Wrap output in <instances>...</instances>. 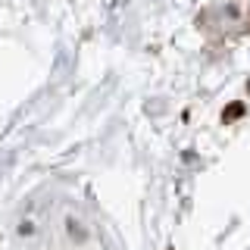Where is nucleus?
<instances>
[{
	"label": "nucleus",
	"mask_w": 250,
	"mask_h": 250,
	"mask_svg": "<svg viewBox=\"0 0 250 250\" xmlns=\"http://www.w3.org/2000/svg\"><path fill=\"white\" fill-rule=\"evenodd\" d=\"M241 113H244V104H231V106L222 113V119H225V122H231V119H238Z\"/></svg>",
	"instance_id": "f257e3e1"
},
{
	"label": "nucleus",
	"mask_w": 250,
	"mask_h": 250,
	"mask_svg": "<svg viewBox=\"0 0 250 250\" xmlns=\"http://www.w3.org/2000/svg\"><path fill=\"white\" fill-rule=\"evenodd\" d=\"M247 91H250V84H247Z\"/></svg>",
	"instance_id": "f03ea898"
}]
</instances>
